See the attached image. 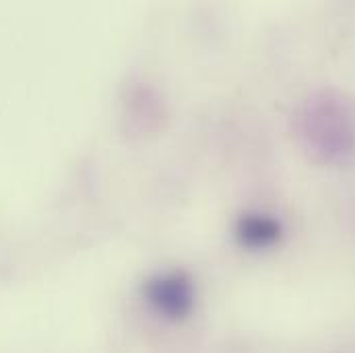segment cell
<instances>
[{
    "label": "cell",
    "mask_w": 355,
    "mask_h": 353,
    "mask_svg": "<svg viewBox=\"0 0 355 353\" xmlns=\"http://www.w3.org/2000/svg\"><path fill=\"white\" fill-rule=\"evenodd\" d=\"M143 293L147 302L155 308V312H159L168 320L188 318L196 302L194 281L184 270H170L151 277L145 283Z\"/></svg>",
    "instance_id": "6da1fadb"
},
{
    "label": "cell",
    "mask_w": 355,
    "mask_h": 353,
    "mask_svg": "<svg viewBox=\"0 0 355 353\" xmlns=\"http://www.w3.org/2000/svg\"><path fill=\"white\" fill-rule=\"evenodd\" d=\"M283 236V225L279 219L265 213H246L236 223V240L244 248H268L277 244Z\"/></svg>",
    "instance_id": "7a4b0ae2"
}]
</instances>
